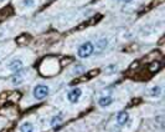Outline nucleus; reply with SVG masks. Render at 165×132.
<instances>
[{
  "label": "nucleus",
  "mask_w": 165,
  "mask_h": 132,
  "mask_svg": "<svg viewBox=\"0 0 165 132\" xmlns=\"http://www.w3.org/2000/svg\"><path fill=\"white\" fill-rule=\"evenodd\" d=\"M9 69H10V71H12L14 74L20 72L24 69V62L20 59H16V60L11 61V64L9 65Z\"/></svg>",
  "instance_id": "20e7f679"
},
{
  "label": "nucleus",
  "mask_w": 165,
  "mask_h": 132,
  "mask_svg": "<svg viewBox=\"0 0 165 132\" xmlns=\"http://www.w3.org/2000/svg\"><path fill=\"white\" fill-rule=\"evenodd\" d=\"M108 46V39L106 38H101L96 41V45H94V50L96 52H102L103 50H106V47Z\"/></svg>",
  "instance_id": "39448f33"
},
{
  "label": "nucleus",
  "mask_w": 165,
  "mask_h": 132,
  "mask_svg": "<svg viewBox=\"0 0 165 132\" xmlns=\"http://www.w3.org/2000/svg\"><path fill=\"white\" fill-rule=\"evenodd\" d=\"M161 95V87L160 86H153L150 88V96L152 97H159Z\"/></svg>",
  "instance_id": "1a4fd4ad"
},
{
  "label": "nucleus",
  "mask_w": 165,
  "mask_h": 132,
  "mask_svg": "<svg viewBox=\"0 0 165 132\" xmlns=\"http://www.w3.org/2000/svg\"><path fill=\"white\" fill-rule=\"evenodd\" d=\"M23 81V75L20 74V72H16L15 75H14V77H12V84H20V82Z\"/></svg>",
  "instance_id": "9b49d317"
},
{
  "label": "nucleus",
  "mask_w": 165,
  "mask_h": 132,
  "mask_svg": "<svg viewBox=\"0 0 165 132\" xmlns=\"http://www.w3.org/2000/svg\"><path fill=\"white\" fill-rule=\"evenodd\" d=\"M62 119H64L62 114H58V115H56V116H53V117H52V120H51V126H55V125H58V122L62 121Z\"/></svg>",
  "instance_id": "9d476101"
},
{
  "label": "nucleus",
  "mask_w": 165,
  "mask_h": 132,
  "mask_svg": "<svg viewBox=\"0 0 165 132\" xmlns=\"http://www.w3.org/2000/svg\"><path fill=\"white\" fill-rule=\"evenodd\" d=\"M20 131L21 132H34L35 128H34V125L30 123V122H24L20 127Z\"/></svg>",
  "instance_id": "6e6552de"
},
{
  "label": "nucleus",
  "mask_w": 165,
  "mask_h": 132,
  "mask_svg": "<svg viewBox=\"0 0 165 132\" xmlns=\"http://www.w3.org/2000/svg\"><path fill=\"white\" fill-rule=\"evenodd\" d=\"M85 71V67L82 66V65H77L76 67L73 69V72L76 74V75H78V74H81V72H83Z\"/></svg>",
  "instance_id": "ddd939ff"
},
{
  "label": "nucleus",
  "mask_w": 165,
  "mask_h": 132,
  "mask_svg": "<svg viewBox=\"0 0 165 132\" xmlns=\"http://www.w3.org/2000/svg\"><path fill=\"white\" fill-rule=\"evenodd\" d=\"M129 120V115L126 112V111H122V112L118 114V116H117V123L120 125V126H123V125H126Z\"/></svg>",
  "instance_id": "423d86ee"
},
{
  "label": "nucleus",
  "mask_w": 165,
  "mask_h": 132,
  "mask_svg": "<svg viewBox=\"0 0 165 132\" xmlns=\"http://www.w3.org/2000/svg\"><path fill=\"white\" fill-rule=\"evenodd\" d=\"M114 70H117V66L115 65H109V67L107 69V71H114Z\"/></svg>",
  "instance_id": "4468645a"
},
{
  "label": "nucleus",
  "mask_w": 165,
  "mask_h": 132,
  "mask_svg": "<svg viewBox=\"0 0 165 132\" xmlns=\"http://www.w3.org/2000/svg\"><path fill=\"white\" fill-rule=\"evenodd\" d=\"M123 3H130V1H133V0H122Z\"/></svg>",
  "instance_id": "2eb2a0df"
},
{
  "label": "nucleus",
  "mask_w": 165,
  "mask_h": 132,
  "mask_svg": "<svg viewBox=\"0 0 165 132\" xmlns=\"http://www.w3.org/2000/svg\"><path fill=\"white\" fill-rule=\"evenodd\" d=\"M81 95H82V90L80 87H73L71 91L67 94V100L71 103H76V102H78Z\"/></svg>",
  "instance_id": "7ed1b4c3"
},
{
  "label": "nucleus",
  "mask_w": 165,
  "mask_h": 132,
  "mask_svg": "<svg viewBox=\"0 0 165 132\" xmlns=\"http://www.w3.org/2000/svg\"><path fill=\"white\" fill-rule=\"evenodd\" d=\"M0 1H4V0H0Z\"/></svg>",
  "instance_id": "dca6fc26"
},
{
  "label": "nucleus",
  "mask_w": 165,
  "mask_h": 132,
  "mask_svg": "<svg viewBox=\"0 0 165 132\" xmlns=\"http://www.w3.org/2000/svg\"><path fill=\"white\" fill-rule=\"evenodd\" d=\"M49 92H50V88L46 85H37L32 90V95L36 100H44L45 97L49 95Z\"/></svg>",
  "instance_id": "f03ea898"
},
{
  "label": "nucleus",
  "mask_w": 165,
  "mask_h": 132,
  "mask_svg": "<svg viewBox=\"0 0 165 132\" xmlns=\"http://www.w3.org/2000/svg\"><path fill=\"white\" fill-rule=\"evenodd\" d=\"M112 102H113L112 96H102L98 100V105L101 107H108V106H111Z\"/></svg>",
  "instance_id": "0eeeda50"
},
{
  "label": "nucleus",
  "mask_w": 165,
  "mask_h": 132,
  "mask_svg": "<svg viewBox=\"0 0 165 132\" xmlns=\"http://www.w3.org/2000/svg\"><path fill=\"white\" fill-rule=\"evenodd\" d=\"M94 52V44L92 41H86L77 49V56L80 59H88Z\"/></svg>",
  "instance_id": "f257e3e1"
},
{
  "label": "nucleus",
  "mask_w": 165,
  "mask_h": 132,
  "mask_svg": "<svg viewBox=\"0 0 165 132\" xmlns=\"http://www.w3.org/2000/svg\"><path fill=\"white\" fill-rule=\"evenodd\" d=\"M23 5L26 8H32L35 5V0H23Z\"/></svg>",
  "instance_id": "f8f14e48"
}]
</instances>
